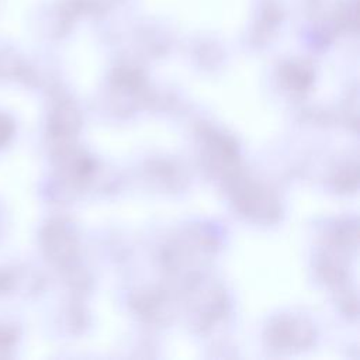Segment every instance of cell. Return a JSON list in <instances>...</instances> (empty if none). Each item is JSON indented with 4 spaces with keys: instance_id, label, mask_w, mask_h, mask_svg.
I'll list each match as a JSON object with an SVG mask.
<instances>
[{
    "instance_id": "1",
    "label": "cell",
    "mask_w": 360,
    "mask_h": 360,
    "mask_svg": "<svg viewBox=\"0 0 360 360\" xmlns=\"http://www.w3.org/2000/svg\"><path fill=\"white\" fill-rule=\"evenodd\" d=\"M13 121L6 114L0 112V148L8 142L13 134Z\"/></svg>"
}]
</instances>
